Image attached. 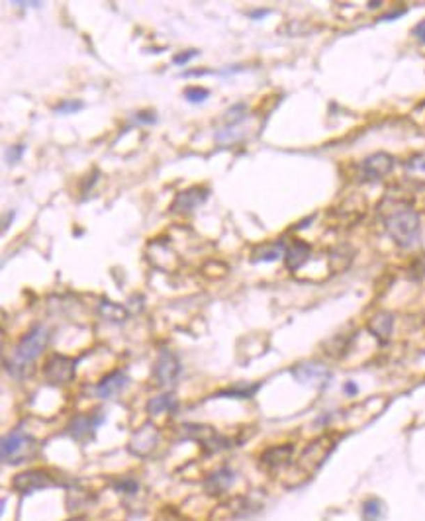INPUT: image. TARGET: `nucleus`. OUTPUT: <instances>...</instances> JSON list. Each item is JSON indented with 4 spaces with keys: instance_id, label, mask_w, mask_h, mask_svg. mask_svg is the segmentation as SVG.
Segmentation results:
<instances>
[{
    "instance_id": "obj_1",
    "label": "nucleus",
    "mask_w": 425,
    "mask_h": 521,
    "mask_svg": "<svg viewBox=\"0 0 425 521\" xmlns=\"http://www.w3.org/2000/svg\"><path fill=\"white\" fill-rule=\"evenodd\" d=\"M384 230L398 247L412 249L419 241V214L410 204L390 200L382 214Z\"/></svg>"
},
{
    "instance_id": "obj_2",
    "label": "nucleus",
    "mask_w": 425,
    "mask_h": 521,
    "mask_svg": "<svg viewBox=\"0 0 425 521\" xmlns=\"http://www.w3.org/2000/svg\"><path fill=\"white\" fill-rule=\"evenodd\" d=\"M49 341V334L43 325H36L31 332L24 335L20 339V343L16 347V357L8 365V371H10L14 376H24L30 375V371H26V366L31 368V363L42 355V351L45 349V345Z\"/></svg>"
},
{
    "instance_id": "obj_3",
    "label": "nucleus",
    "mask_w": 425,
    "mask_h": 521,
    "mask_svg": "<svg viewBox=\"0 0 425 521\" xmlns=\"http://www.w3.org/2000/svg\"><path fill=\"white\" fill-rule=\"evenodd\" d=\"M333 447H335V443H333V439L330 437H320L316 439V441H311L310 445L302 451L300 459H298V469H300L306 476L314 474L316 470L322 467L323 460L327 459V455L332 453Z\"/></svg>"
},
{
    "instance_id": "obj_4",
    "label": "nucleus",
    "mask_w": 425,
    "mask_h": 521,
    "mask_svg": "<svg viewBox=\"0 0 425 521\" xmlns=\"http://www.w3.org/2000/svg\"><path fill=\"white\" fill-rule=\"evenodd\" d=\"M75 371H77V361L57 353L52 355L43 365V376L52 386L69 384L75 378Z\"/></svg>"
},
{
    "instance_id": "obj_5",
    "label": "nucleus",
    "mask_w": 425,
    "mask_h": 521,
    "mask_svg": "<svg viewBox=\"0 0 425 521\" xmlns=\"http://www.w3.org/2000/svg\"><path fill=\"white\" fill-rule=\"evenodd\" d=\"M178 375H180V361H178V357L175 353L163 349L155 359V365H153V380H155V384L169 388V386L175 384Z\"/></svg>"
},
{
    "instance_id": "obj_6",
    "label": "nucleus",
    "mask_w": 425,
    "mask_h": 521,
    "mask_svg": "<svg viewBox=\"0 0 425 521\" xmlns=\"http://www.w3.org/2000/svg\"><path fill=\"white\" fill-rule=\"evenodd\" d=\"M159 445V429L153 423H146L135 431L130 439V453L146 459Z\"/></svg>"
},
{
    "instance_id": "obj_7",
    "label": "nucleus",
    "mask_w": 425,
    "mask_h": 521,
    "mask_svg": "<svg viewBox=\"0 0 425 521\" xmlns=\"http://www.w3.org/2000/svg\"><path fill=\"white\" fill-rule=\"evenodd\" d=\"M392 169H394V157L378 151L374 155L366 157L361 163V177H363V180L374 182V180H380L386 175H390Z\"/></svg>"
},
{
    "instance_id": "obj_8",
    "label": "nucleus",
    "mask_w": 425,
    "mask_h": 521,
    "mask_svg": "<svg viewBox=\"0 0 425 521\" xmlns=\"http://www.w3.org/2000/svg\"><path fill=\"white\" fill-rule=\"evenodd\" d=\"M53 484H55V480L43 470H28V472H22L18 476H14V480H12L14 490L22 492V494L43 490V488L53 486Z\"/></svg>"
},
{
    "instance_id": "obj_9",
    "label": "nucleus",
    "mask_w": 425,
    "mask_h": 521,
    "mask_svg": "<svg viewBox=\"0 0 425 521\" xmlns=\"http://www.w3.org/2000/svg\"><path fill=\"white\" fill-rule=\"evenodd\" d=\"M183 428L187 431L188 437L200 441V445L206 449V451H210V453H216L219 449L229 447L228 439L219 437L218 433H216V429L210 428V426H190V423H187Z\"/></svg>"
},
{
    "instance_id": "obj_10",
    "label": "nucleus",
    "mask_w": 425,
    "mask_h": 521,
    "mask_svg": "<svg viewBox=\"0 0 425 521\" xmlns=\"http://www.w3.org/2000/svg\"><path fill=\"white\" fill-rule=\"evenodd\" d=\"M208 188L204 187H192L187 188V190H183V192H178L173 200V204H171V210L176 212V214H188V212H192V210H196L198 206H202L208 199Z\"/></svg>"
},
{
    "instance_id": "obj_11",
    "label": "nucleus",
    "mask_w": 425,
    "mask_h": 521,
    "mask_svg": "<svg viewBox=\"0 0 425 521\" xmlns=\"http://www.w3.org/2000/svg\"><path fill=\"white\" fill-rule=\"evenodd\" d=\"M128 382H130V378L124 371H114V373L104 376L102 380L96 384V396L108 400V398L116 396L118 392H122Z\"/></svg>"
},
{
    "instance_id": "obj_12",
    "label": "nucleus",
    "mask_w": 425,
    "mask_h": 521,
    "mask_svg": "<svg viewBox=\"0 0 425 521\" xmlns=\"http://www.w3.org/2000/svg\"><path fill=\"white\" fill-rule=\"evenodd\" d=\"M292 455H294V447H292V445H279V447H270V449H267L263 455H261V465H263V467H267V469H270V470H279L291 462Z\"/></svg>"
},
{
    "instance_id": "obj_13",
    "label": "nucleus",
    "mask_w": 425,
    "mask_h": 521,
    "mask_svg": "<svg viewBox=\"0 0 425 521\" xmlns=\"http://www.w3.org/2000/svg\"><path fill=\"white\" fill-rule=\"evenodd\" d=\"M292 376L302 384H316V382H322L323 378H327L330 373L320 363H302L292 368Z\"/></svg>"
},
{
    "instance_id": "obj_14",
    "label": "nucleus",
    "mask_w": 425,
    "mask_h": 521,
    "mask_svg": "<svg viewBox=\"0 0 425 521\" xmlns=\"http://www.w3.org/2000/svg\"><path fill=\"white\" fill-rule=\"evenodd\" d=\"M394 329V316L388 312L374 313L369 320V332L378 339V343H386Z\"/></svg>"
},
{
    "instance_id": "obj_15",
    "label": "nucleus",
    "mask_w": 425,
    "mask_h": 521,
    "mask_svg": "<svg viewBox=\"0 0 425 521\" xmlns=\"http://www.w3.org/2000/svg\"><path fill=\"white\" fill-rule=\"evenodd\" d=\"M104 417L100 414H91V416H79L75 417V421L71 423V435L79 441L83 439L93 437L96 428L102 423Z\"/></svg>"
},
{
    "instance_id": "obj_16",
    "label": "nucleus",
    "mask_w": 425,
    "mask_h": 521,
    "mask_svg": "<svg viewBox=\"0 0 425 521\" xmlns=\"http://www.w3.org/2000/svg\"><path fill=\"white\" fill-rule=\"evenodd\" d=\"M310 253L311 247L306 243V241L302 240H294L292 241V245L286 249L284 253V259H286V267L291 269V271H298L302 265L306 263V260L310 259Z\"/></svg>"
},
{
    "instance_id": "obj_17",
    "label": "nucleus",
    "mask_w": 425,
    "mask_h": 521,
    "mask_svg": "<svg viewBox=\"0 0 425 521\" xmlns=\"http://www.w3.org/2000/svg\"><path fill=\"white\" fill-rule=\"evenodd\" d=\"M233 470L229 469H219L216 472H212L210 476H208L206 484H204V488H206L208 494H214V496H218L222 492H226L233 484Z\"/></svg>"
},
{
    "instance_id": "obj_18",
    "label": "nucleus",
    "mask_w": 425,
    "mask_h": 521,
    "mask_svg": "<svg viewBox=\"0 0 425 521\" xmlns=\"http://www.w3.org/2000/svg\"><path fill=\"white\" fill-rule=\"evenodd\" d=\"M26 445H28V437L20 431H12L10 435H6L2 439V459H4V462H8L12 457H16Z\"/></svg>"
},
{
    "instance_id": "obj_19",
    "label": "nucleus",
    "mask_w": 425,
    "mask_h": 521,
    "mask_svg": "<svg viewBox=\"0 0 425 521\" xmlns=\"http://www.w3.org/2000/svg\"><path fill=\"white\" fill-rule=\"evenodd\" d=\"M176 410V400L173 394H161V396H153L147 402V412L151 416H159L165 412H175Z\"/></svg>"
},
{
    "instance_id": "obj_20",
    "label": "nucleus",
    "mask_w": 425,
    "mask_h": 521,
    "mask_svg": "<svg viewBox=\"0 0 425 521\" xmlns=\"http://www.w3.org/2000/svg\"><path fill=\"white\" fill-rule=\"evenodd\" d=\"M405 173L412 180L425 185V155H414L405 163Z\"/></svg>"
},
{
    "instance_id": "obj_21",
    "label": "nucleus",
    "mask_w": 425,
    "mask_h": 521,
    "mask_svg": "<svg viewBox=\"0 0 425 521\" xmlns=\"http://www.w3.org/2000/svg\"><path fill=\"white\" fill-rule=\"evenodd\" d=\"M284 243L279 241V243H270V245H263L261 249L255 251V257L253 260H277L284 255Z\"/></svg>"
},
{
    "instance_id": "obj_22",
    "label": "nucleus",
    "mask_w": 425,
    "mask_h": 521,
    "mask_svg": "<svg viewBox=\"0 0 425 521\" xmlns=\"http://www.w3.org/2000/svg\"><path fill=\"white\" fill-rule=\"evenodd\" d=\"M100 313H102L106 320H110V322L114 323L124 322L125 318H128V312H125L124 308H122L120 304L110 302V300H102V304H100Z\"/></svg>"
},
{
    "instance_id": "obj_23",
    "label": "nucleus",
    "mask_w": 425,
    "mask_h": 521,
    "mask_svg": "<svg viewBox=\"0 0 425 521\" xmlns=\"http://www.w3.org/2000/svg\"><path fill=\"white\" fill-rule=\"evenodd\" d=\"M382 501L371 498L363 504V520L364 521H378L382 518Z\"/></svg>"
},
{
    "instance_id": "obj_24",
    "label": "nucleus",
    "mask_w": 425,
    "mask_h": 521,
    "mask_svg": "<svg viewBox=\"0 0 425 521\" xmlns=\"http://www.w3.org/2000/svg\"><path fill=\"white\" fill-rule=\"evenodd\" d=\"M208 96H210V91L202 88V86H188L187 91H185V98H187L188 102H192V104H202Z\"/></svg>"
},
{
    "instance_id": "obj_25",
    "label": "nucleus",
    "mask_w": 425,
    "mask_h": 521,
    "mask_svg": "<svg viewBox=\"0 0 425 521\" xmlns=\"http://www.w3.org/2000/svg\"><path fill=\"white\" fill-rule=\"evenodd\" d=\"M83 102H63L55 108V112H59V114H71V112H77V110H81L83 108Z\"/></svg>"
},
{
    "instance_id": "obj_26",
    "label": "nucleus",
    "mask_w": 425,
    "mask_h": 521,
    "mask_svg": "<svg viewBox=\"0 0 425 521\" xmlns=\"http://www.w3.org/2000/svg\"><path fill=\"white\" fill-rule=\"evenodd\" d=\"M118 492H125V494H135L137 492V482L132 479H125V480H120L118 482Z\"/></svg>"
},
{
    "instance_id": "obj_27",
    "label": "nucleus",
    "mask_w": 425,
    "mask_h": 521,
    "mask_svg": "<svg viewBox=\"0 0 425 521\" xmlns=\"http://www.w3.org/2000/svg\"><path fill=\"white\" fill-rule=\"evenodd\" d=\"M24 146H14L10 147L8 151H6V159H8V163H16V161H20L22 153H24Z\"/></svg>"
},
{
    "instance_id": "obj_28",
    "label": "nucleus",
    "mask_w": 425,
    "mask_h": 521,
    "mask_svg": "<svg viewBox=\"0 0 425 521\" xmlns=\"http://www.w3.org/2000/svg\"><path fill=\"white\" fill-rule=\"evenodd\" d=\"M196 55H198L196 49H190V52L180 53V55H176V57H175V59H173V61H175L176 65H187V63L190 61V59H194V57H196Z\"/></svg>"
},
{
    "instance_id": "obj_29",
    "label": "nucleus",
    "mask_w": 425,
    "mask_h": 521,
    "mask_svg": "<svg viewBox=\"0 0 425 521\" xmlns=\"http://www.w3.org/2000/svg\"><path fill=\"white\" fill-rule=\"evenodd\" d=\"M414 33H415V38L419 40L422 43H425V20L424 22H419L417 26L414 28Z\"/></svg>"
},
{
    "instance_id": "obj_30",
    "label": "nucleus",
    "mask_w": 425,
    "mask_h": 521,
    "mask_svg": "<svg viewBox=\"0 0 425 521\" xmlns=\"http://www.w3.org/2000/svg\"><path fill=\"white\" fill-rule=\"evenodd\" d=\"M345 388H347V390H349V392H357V386L351 384V382H349V384L345 386Z\"/></svg>"
},
{
    "instance_id": "obj_31",
    "label": "nucleus",
    "mask_w": 425,
    "mask_h": 521,
    "mask_svg": "<svg viewBox=\"0 0 425 521\" xmlns=\"http://www.w3.org/2000/svg\"><path fill=\"white\" fill-rule=\"evenodd\" d=\"M369 6H371V8H378V6H380V2H371Z\"/></svg>"
}]
</instances>
